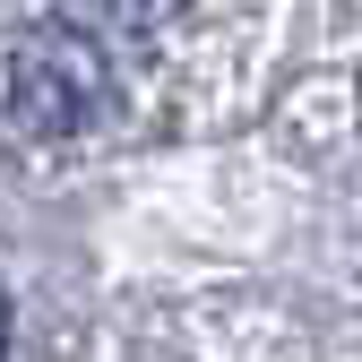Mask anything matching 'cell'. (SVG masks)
<instances>
[{
    "label": "cell",
    "instance_id": "cell-2",
    "mask_svg": "<svg viewBox=\"0 0 362 362\" xmlns=\"http://www.w3.org/2000/svg\"><path fill=\"white\" fill-rule=\"evenodd\" d=\"M95 9H104L121 35H156V26H173L181 9H190V0H95Z\"/></svg>",
    "mask_w": 362,
    "mask_h": 362
},
{
    "label": "cell",
    "instance_id": "cell-1",
    "mask_svg": "<svg viewBox=\"0 0 362 362\" xmlns=\"http://www.w3.org/2000/svg\"><path fill=\"white\" fill-rule=\"evenodd\" d=\"M112 95V69H104V43L78 35V26H26L9 52H0V104H9L18 129L35 139H69L104 112Z\"/></svg>",
    "mask_w": 362,
    "mask_h": 362
},
{
    "label": "cell",
    "instance_id": "cell-3",
    "mask_svg": "<svg viewBox=\"0 0 362 362\" xmlns=\"http://www.w3.org/2000/svg\"><path fill=\"white\" fill-rule=\"evenodd\" d=\"M0 337H9V310H0Z\"/></svg>",
    "mask_w": 362,
    "mask_h": 362
}]
</instances>
